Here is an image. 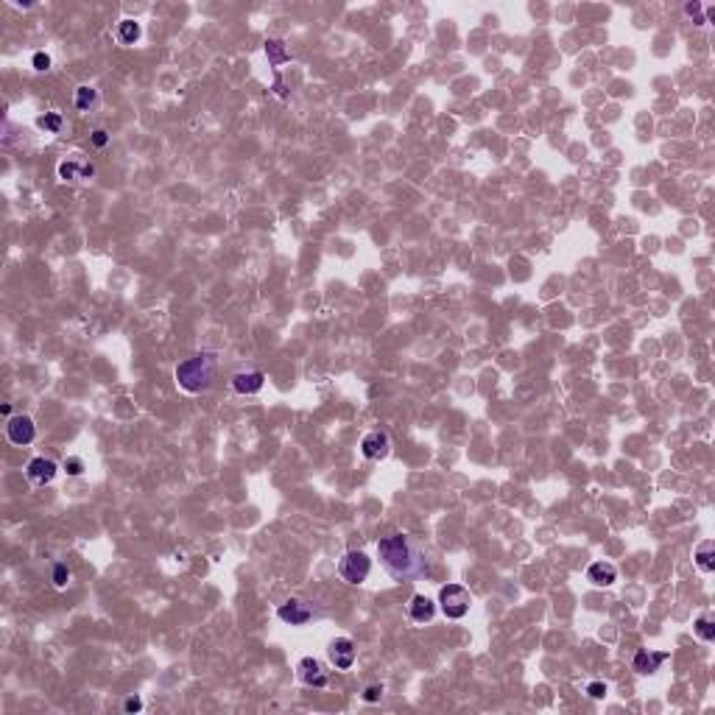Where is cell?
I'll list each match as a JSON object with an SVG mask.
<instances>
[{"label":"cell","instance_id":"29","mask_svg":"<svg viewBox=\"0 0 715 715\" xmlns=\"http://www.w3.org/2000/svg\"><path fill=\"white\" fill-rule=\"evenodd\" d=\"M123 710H126V713H140V710H143V699H137V696L126 699V702H123Z\"/></svg>","mask_w":715,"mask_h":715},{"label":"cell","instance_id":"12","mask_svg":"<svg viewBox=\"0 0 715 715\" xmlns=\"http://www.w3.org/2000/svg\"><path fill=\"white\" fill-rule=\"evenodd\" d=\"M408 615H411L414 623H428L436 615V604L428 595H414L411 604H408Z\"/></svg>","mask_w":715,"mask_h":715},{"label":"cell","instance_id":"2","mask_svg":"<svg viewBox=\"0 0 715 715\" xmlns=\"http://www.w3.org/2000/svg\"><path fill=\"white\" fill-rule=\"evenodd\" d=\"M216 372H218V358L213 352H196V355L185 358L173 375H176L179 389H185L187 394H201L213 386Z\"/></svg>","mask_w":715,"mask_h":715},{"label":"cell","instance_id":"17","mask_svg":"<svg viewBox=\"0 0 715 715\" xmlns=\"http://www.w3.org/2000/svg\"><path fill=\"white\" fill-rule=\"evenodd\" d=\"M140 34H143L140 23H135V20H120V23H118V39H120L123 45H135V42L140 39Z\"/></svg>","mask_w":715,"mask_h":715},{"label":"cell","instance_id":"15","mask_svg":"<svg viewBox=\"0 0 715 715\" xmlns=\"http://www.w3.org/2000/svg\"><path fill=\"white\" fill-rule=\"evenodd\" d=\"M668 659V654L665 651H659V654H651V651H637L635 654V671L640 676H651V673H657V668L662 665Z\"/></svg>","mask_w":715,"mask_h":715},{"label":"cell","instance_id":"3","mask_svg":"<svg viewBox=\"0 0 715 715\" xmlns=\"http://www.w3.org/2000/svg\"><path fill=\"white\" fill-rule=\"evenodd\" d=\"M439 607H442L444 618L461 621V618L470 612V607H473V595H470V590L461 587V584H447V587L439 590Z\"/></svg>","mask_w":715,"mask_h":715},{"label":"cell","instance_id":"5","mask_svg":"<svg viewBox=\"0 0 715 715\" xmlns=\"http://www.w3.org/2000/svg\"><path fill=\"white\" fill-rule=\"evenodd\" d=\"M34 436H37V425H34V419H31V416H25V414H20V416H8V425H6V439H8L11 444L25 447V444H31V442H34Z\"/></svg>","mask_w":715,"mask_h":715},{"label":"cell","instance_id":"27","mask_svg":"<svg viewBox=\"0 0 715 715\" xmlns=\"http://www.w3.org/2000/svg\"><path fill=\"white\" fill-rule=\"evenodd\" d=\"M65 473H68V475H81V473H84V461H81V459H68V461H65Z\"/></svg>","mask_w":715,"mask_h":715},{"label":"cell","instance_id":"1","mask_svg":"<svg viewBox=\"0 0 715 715\" xmlns=\"http://www.w3.org/2000/svg\"><path fill=\"white\" fill-rule=\"evenodd\" d=\"M378 557L383 570L394 581H416L428 576V557L416 537L411 534H389L378 542Z\"/></svg>","mask_w":715,"mask_h":715},{"label":"cell","instance_id":"20","mask_svg":"<svg viewBox=\"0 0 715 715\" xmlns=\"http://www.w3.org/2000/svg\"><path fill=\"white\" fill-rule=\"evenodd\" d=\"M37 123H39V129H45L48 135H59V132H62V115H59V112H48V115H42Z\"/></svg>","mask_w":715,"mask_h":715},{"label":"cell","instance_id":"19","mask_svg":"<svg viewBox=\"0 0 715 715\" xmlns=\"http://www.w3.org/2000/svg\"><path fill=\"white\" fill-rule=\"evenodd\" d=\"M95 104H98V89L89 87V84H81L79 89H76V109L79 112H89Z\"/></svg>","mask_w":715,"mask_h":715},{"label":"cell","instance_id":"11","mask_svg":"<svg viewBox=\"0 0 715 715\" xmlns=\"http://www.w3.org/2000/svg\"><path fill=\"white\" fill-rule=\"evenodd\" d=\"M92 176H95V165L92 162L70 159V162L59 165V179H65V182H81V179H92Z\"/></svg>","mask_w":715,"mask_h":715},{"label":"cell","instance_id":"24","mask_svg":"<svg viewBox=\"0 0 715 715\" xmlns=\"http://www.w3.org/2000/svg\"><path fill=\"white\" fill-rule=\"evenodd\" d=\"M31 65H34V70H37V73H45V70H51V56L39 51V54H34Z\"/></svg>","mask_w":715,"mask_h":715},{"label":"cell","instance_id":"13","mask_svg":"<svg viewBox=\"0 0 715 715\" xmlns=\"http://www.w3.org/2000/svg\"><path fill=\"white\" fill-rule=\"evenodd\" d=\"M587 578H590L595 587H609V584H615L618 570H615V564H609V561H592V564L587 567Z\"/></svg>","mask_w":715,"mask_h":715},{"label":"cell","instance_id":"14","mask_svg":"<svg viewBox=\"0 0 715 715\" xmlns=\"http://www.w3.org/2000/svg\"><path fill=\"white\" fill-rule=\"evenodd\" d=\"M263 383H266V375H263V372H238V375L232 378V389H235L238 394H257V392L263 389Z\"/></svg>","mask_w":715,"mask_h":715},{"label":"cell","instance_id":"7","mask_svg":"<svg viewBox=\"0 0 715 715\" xmlns=\"http://www.w3.org/2000/svg\"><path fill=\"white\" fill-rule=\"evenodd\" d=\"M277 615H280V621L288 623V626H305V623L313 618V609H311V604H305V601H299V598H291V601H285V604L277 609Z\"/></svg>","mask_w":715,"mask_h":715},{"label":"cell","instance_id":"18","mask_svg":"<svg viewBox=\"0 0 715 715\" xmlns=\"http://www.w3.org/2000/svg\"><path fill=\"white\" fill-rule=\"evenodd\" d=\"M266 56H268L271 65H285V62H291V54H288V48H285L282 39H268V42H266Z\"/></svg>","mask_w":715,"mask_h":715},{"label":"cell","instance_id":"9","mask_svg":"<svg viewBox=\"0 0 715 715\" xmlns=\"http://www.w3.org/2000/svg\"><path fill=\"white\" fill-rule=\"evenodd\" d=\"M297 671H299V679H302L308 688H327V682H330L324 665H321L318 659H313V657H305V659L297 665Z\"/></svg>","mask_w":715,"mask_h":715},{"label":"cell","instance_id":"4","mask_svg":"<svg viewBox=\"0 0 715 715\" xmlns=\"http://www.w3.org/2000/svg\"><path fill=\"white\" fill-rule=\"evenodd\" d=\"M369 573H372V559L366 557L363 551H349L338 561V576L347 584H363L369 578Z\"/></svg>","mask_w":715,"mask_h":715},{"label":"cell","instance_id":"23","mask_svg":"<svg viewBox=\"0 0 715 715\" xmlns=\"http://www.w3.org/2000/svg\"><path fill=\"white\" fill-rule=\"evenodd\" d=\"M685 14H688V17H693V23H696V25H704V23H707V20H704V14H702V3H688V6H685Z\"/></svg>","mask_w":715,"mask_h":715},{"label":"cell","instance_id":"25","mask_svg":"<svg viewBox=\"0 0 715 715\" xmlns=\"http://www.w3.org/2000/svg\"><path fill=\"white\" fill-rule=\"evenodd\" d=\"M587 696L590 699H604L607 696V685L604 682H590L587 685Z\"/></svg>","mask_w":715,"mask_h":715},{"label":"cell","instance_id":"26","mask_svg":"<svg viewBox=\"0 0 715 715\" xmlns=\"http://www.w3.org/2000/svg\"><path fill=\"white\" fill-rule=\"evenodd\" d=\"M383 699V685H369L363 690V702H380Z\"/></svg>","mask_w":715,"mask_h":715},{"label":"cell","instance_id":"28","mask_svg":"<svg viewBox=\"0 0 715 715\" xmlns=\"http://www.w3.org/2000/svg\"><path fill=\"white\" fill-rule=\"evenodd\" d=\"M106 143H109V135H106L104 129H95V132H92V146H95V149H104Z\"/></svg>","mask_w":715,"mask_h":715},{"label":"cell","instance_id":"22","mask_svg":"<svg viewBox=\"0 0 715 715\" xmlns=\"http://www.w3.org/2000/svg\"><path fill=\"white\" fill-rule=\"evenodd\" d=\"M54 584H56L59 590H65V587L70 584V570H68V564H54Z\"/></svg>","mask_w":715,"mask_h":715},{"label":"cell","instance_id":"10","mask_svg":"<svg viewBox=\"0 0 715 715\" xmlns=\"http://www.w3.org/2000/svg\"><path fill=\"white\" fill-rule=\"evenodd\" d=\"M56 461H51V459H45V456H39V459H34L28 467H25V475L31 483H37V486H45V483H51L54 475H56Z\"/></svg>","mask_w":715,"mask_h":715},{"label":"cell","instance_id":"6","mask_svg":"<svg viewBox=\"0 0 715 715\" xmlns=\"http://www.w3.org/2000/svg\"><path fill=\"white\" fill-rule=\"evenodd\" d=\"M389 450H392V439H389L386 430H372V433H366V436L361 439V453H363L369 461L386 459Z\"/></svg>","mask_w":715,"mask_h":715},{"label":"cell","instance_id":"16","mask_svg":"<svg viewBox=\"0 0 715 715\" xmlns=\"http://www.w3.org/2000/svg\"><path fill=\"white\" fill-rule=\"evenodd\" d=\"M696 564H699V570H702V573H713L715 570V542L713 540H707V542H702V545H699V551H696Z\"/></svg>","mask_w":715,"mask_h":715},{"label":"cell","instance_id":"21","mask_svg":"<svg viewBox=\"0 0 715 715\" xmlns=\"http://www.w3.org/2000/svg\"><path fill=\"white\" fill-rule=\"evenodd\" d=\"M693 629H696V635L702 637L704 642H713L715 640V623H713V618H707V615H702V618L696 621Z\"/></svg>","mask_w":715,"mask_h":715},{"label":"cell","instance_id":"8","mask_svg":"<svg viewBox=\"0 0 715 715\" xmlns=\"http://www.w3.org/2000/svg\"><path fill=\"white\" fill-rule=\"evenodd\" d=\"M327 657H330V662H332L338 671H349L352 662H355V642H352L349 637H338V640L330 642Z\"/></svg>","mask_w":715,"mask_h":715}]
</instances>
